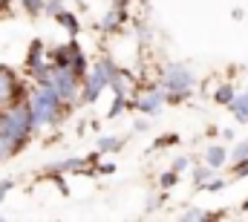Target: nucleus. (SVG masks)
Masks as SVG:
<instances>
[{
    "mask_svg": "<svg viewBox=\"0 0 248 222\" xmlns=\"http://www.w3.org/2000/svg\"><path fill=\"white\" fill-rule=\"evenodd\" d=\"M35 130V118H32V110L29 104H9L6 110H0V153L12 156L17 153L26 139L32 136Z\"/></svg>",
    "mask_w": 248,
    "mask_h": 222,
    "instance_id": "obj_1",
    "label": "nucleus"
},
{
    "mask_svg": "<svg viewBox=\"0 0 248 222\" xmlns=\"http://www.w3.org/2000/svg\"><path fill=\"white\" fill-rule=\"evenodd\" d=\"M29 110H32V118H35V127H46L52 124L63 110V98L58 95V90L52 84H38L29 95Z\"/></svg>",
    "mask_w": 248,
    "mask_h": 222,
    "instance_id": "obj_2",
    "label": "nucleus"
},
{
    "mask_svg": "<svg viewBox=\"0 0 248 222\" xmlns=\"http://www.w3.org/2000/svg\"><path fill=\"white\" fill-rule=\"evenodd\" d=\"M113 72H116V66H113L110 61H98V63L84 75L81 101H84V104H95V101H98V95H101V90H104V87H110Z\"/></svg>",
    "mask_w": 248,
    "mask_h": 222,
    "instance_id": "obj_3",
    "label": "nucleus"
},
{
    "mask_svg": "<svg viewBox=\"0 0 248 222\" xmlns=\"http://www.w3.org/2000/svg\"><path fill=\"white\" fill-rule=\"evenodd\" d=\"M165 90H168V98L170 101H179V98H185L190 95V90H193V72L182 66V63H170L168 69H165Z\"/></svg>",
    "mask_w": 248,
    "mask_h": 222,
    "instance_id": "obj_4",
    "label": "nucleus"
},
{
    "mask_svg": "<svg viewBox=\"0 0 248 222\" xmlns=\"http://www.w3.org/2000/svg\"><path fill=\"white\" fill-rule=\"evenodd\" d=\"M20 95H23V87H20L17 75H15L12 69L0 66V107H9V104H15Z\"/></svg>",
    "mask_w": 248,
    "mask_h": 222,
    "instance_id": "obj_5",
    "label": "nucleus"
},
{
    "mask_svg": "<svg viewBox=\"0 0 248 222\" xmlns=\"http://www.w3.org/2000/svg\"><path fill=\"white\" fill-rule=\"evenodd\" d=\"M165 101H168V90H165V84H162V87H153V90H147L144 95H139V98H136V107H139V112H144V115H156Z\"/></svg>",
    "mask_w": 248,
    "mask_h": 222,
    "instance_id": "obj_6",
    "label": "nucleus"
},
{
    "mask_svg": "<svg viewBox=\"0 0 248 222\" xmlns=\"http://www.w3.org/2000/svg\"><path fill=\"white\" fill-rule=\"evenodd\" d=\"M225 159H228V153H225V147H219V144H214V147H208V150H205V165L222 167V165H225Z\"/></svg>",
    "mask_w": 248,
    "mask_h": 222,
    "instance_id": "obj_7",
    "label": "nucleus"
},
{
    "mask_svg": "<svg viewBox=\"0 0 248 222\" xmlns=\"http://www.w3.org/2000/svg\"><path fill=\"white\" fill-rule=\"evenodd\" d=\"M231 110H234V115H237L240 121H248V98L246 95L234 98V101H231Z\"/></svg>",
    "mask_w": 248,
    "mask_h": 222,
    "instance_id": "obj_8",
    "label": "nucleus"
},
{
    "mask_svg": "<svg viewBox=\"0 0 248 222\" xmlns=\"http://www.w3.org/2000/svg\"><path fill=\"white\" fill-rule=\"evenodd\" d=\"M58 20H61V26L69 29V35H72V38L78 35V29H81V26H78V20H75V15H72V12H61V15H58Z\"/></svg>",
    "mask_w": 248,
    "mask_h": 222,
    "instance_id": "obj_9",
    "label": "nucleus"
},
{
    "mask_svg": "<svg viewBox=\"0 0 248 222\" xmlns=\"http://www.w3.org/2000/svg\"><path fill=\"white\" fill-rule=\"evenodd\" d=\"M214 98H217L219 104H231V101L237 98V93H234V87H228V84H225V87H219V90L214 93Z\"/></svg>",
    "mask_w": 248,
    "mask_h": 222,
    "instance_id": "obj_10",
    "label": "nucleus"
},
{
    "mask_svg": "<svg viewBox=\"0 0 248 222\" xmlns=\"http://www.w3.org/2000/svg\"><path fill=\"white\" fill-rule=\"evenodd\" d=\"M44 3H46V0H20V6H23L29 15H41V12H44Z\"/></svg>",
    "mask_w": 248,
    "mask_h": 222,
    "instance_id": "obj_11",
    "label": "nucleus"
},
{
    "mask_svg": "<svg viewBox=\"0 0 248 222\" xmlns=\"http://www.w3.org/2000/svg\"><path fill=\"white\" fill-rule=\"evenodd\" d=\"M211 170H214L211 165H205V167H196V170H193V179H196V185H199V188L205 185V179L211 176Z\"/></svg>",
    "mask_w": 248,
    "mask_h": 222,
    "instance_id": "obj_12",
    "label": "nucleus"
},
{
    "mask_svg": "<svg viewBox=\"0 0 248 222\" xmlns=\"http://www.w3.org/2000/svg\"><path fill=\"white\" fill-rule=\"evenodd\" d=\"M61 12H63L61 0H46V3H44V15H61Z\"/></svg>",
    "mask_w": 248,
    "mask_h": 222,
    "instance_id": "obj_13",
    "label": "nucleus"
},
{
    "mask_svg": "<svg viewBox=\"0 0 248 222\" xmlns=\"http://www.w3.org/2000/svg\"><path fill=\"white\" fill-rule=\"evenodd\" d=\"M122 142L119 139H98V150H119Z\"/></svg>",
    "mask_w": 248,
    "mask_h": 222,
    "instance_id": "obj_14",
    "label": "nucleus"
},
{
    "mask_svg": "<svg viewBox=\"0 0 248 222\" xmlns=\"http://www.w3.org/2000/svg\"><path fill=\"white\" fill-rule=\"evenodd\" d=\"M176 176H179L176 170H168V173H162L159 185H162V188H173V185H176Z\"/></svg>",
    "mask_w": 248,
    "mask_h": 222,
    "instance_id": "obj_15",
    "label": "nucleus"
},
{
    "mask_svg": "<svg viewBox=\"0 0 248 222\" xmlns=\"http://www.w3.org/2000/svg\"><path fill=\"white\" fill-rule=\"evenodd\" d=\"M231 156H234V162H246V159H248V142H243V144H237Z\"/></svg>",
    "mask_w": 248,
    "mask_h": 222,
    "instance_id": "obj_16",
    "label": "nucleus"
},
{
    "mask_svg": "<svg viewBox=\"0 0 248 222\" xmlns=\"http://www.w3.org/2000/svg\"><path fill=\"white\" fill-rule=\"evenodd\" d=\"M182 220H211V214H205V211H196V208H193V211H185V214H182Z\"/></svg>",
    "mask_w": 248,
    "mask_h": 222,
    "instance_id": "obj_17",
    "label": "nucleus"
},
{
    "mask_svg": "<svg viewBox=\"0 0 248 222\" xmlns=\"http://www.w3.org/2000/svg\"><path fill=\"white\" fill-rule=\"evenodd\" d=\"M187 167H190V159H187V156H182V159L173 162V170H176V173H182V170H187Z\"/></svg>",
    "mask_w": 248,
    "mask_h": 222,
    "instance_id": "obj_18",
    "label": "nucleus"
},
{
    "mask_svg": "<svg viewBox=\"0 0 248 222\" xmlns=\"http://www.w3.org/2000/svg\"><path fill=\"white\" fill-rule=\"evenodd\" d=\"M202 188H205V190H222V188H225V182H222V179H214L211 185H202Z\"/></svg>",
    "mask_w": 248,
    "mask_h": 222,
    "instance_id": "obj_19",
    "label": "nucleus"
},
{
    "mask_svg": "<svg viewBox=\"0 0 248 222\" xmlns=\"http://www.w3.org/2000/svg\"><path fill=\"white\" fill-rule=\"evenodd\" d=\"M12 190V179H6V182H0V202L6 199V193Z\"/></svg>",
    "mask_w": 248,
    "mask_h": 222,
    "instance_id": "obj_20",
    "label": "nucleus"
},
{
    "mask_svg": "<svg viewBox=\"0 0 248 222\" xmlns=\"http://www.w3.org/2000/svg\"><path fill=\"white\" fill-rule=\"evenodd\" d=\"M234 173H237V176H248V159H246V162H237Z\"/></svg>",
    "mask_w": 248,
    "mask_h": 222,
    "instance_id": "obj_21",
    "label": "nucleus"
},
{
    "mask_svg": "<svg viewBox=\"0 0 248 222\" xmlns=\"http://www.w3.org/2000/svg\"><path fill=\"white\" fill-rule=\"evenodd\" d=\"M243 95H246V98H248V90H246V93H243Z\"/></svg>",
    "mask_w": 248,
    "mask_h": 222,
    "instance_id": "obj_22",
    "label": "nucleus"
},
{
    "mask_svg": "<svg viewBox=\"0 0 248 222\" xmlns=\"http://www.w3.org/2000/svg\"><path fill=\"white\" fill-rule=\"evenodd\" d=\"M246 211H248V202H246Z\"/></svg>",
    "mask_w": 248,
    "mask_h": 222,
    "instance_id": "obj_23",
    "label": "nucleus"
}]
</instances>
